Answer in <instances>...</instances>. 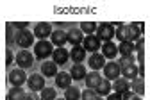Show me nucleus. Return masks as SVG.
Wrapping results in <instances>:
<instances>
[{
    "label": "nucleus",
    "mask_w": 150,
    "mask_h": 100,
    "mask_svg": "<svg viewBox=\"0 0 150 100\" xmlns=\"http://www.w3.org/2000/svg\"><path fill=\"white\" fill-rule=\"evenodd\" d=\"M115 32H116V29H115V25L112 23H107V22H102V23H98V27H97V38L100 39V41H111L112 38H115Z\"/></svg>",
    "instance_id": "nucleus-1"
},
{
    "label": "nucleus",
    "mask_w": 150,
    "mask_h": 100,
    "mask_svg": "<svg viewBox=\"0 0 150 100\" xmlns=\"http://www.w3.org/2000/svg\"><path fill=\"white\" fill-rule=\"evenodd\" d=\"M54 52V47H52V41H47V39H41L34 45V55L38 59H47L48 55H52Z\"/></svg>",
    "instance_id": "nucleus-2"
},
{
    "label": "nucleus",
    "mask_w": 150,
    "mask_h": 100,
    "mask_svg": "<svg viewBox=\"0 0 150 100\" xmlns=\"http://www.w3.org/2000/svg\"><path fill=\"white\" fill-rule=\"evenodd\" d=\"M14 41H16V45H20L22 47V50H27L30 45H34V34L30 32V30H18L16 32V36H14Z\"/></svg>",
    "instance_id": "nucleus-3"
},
{
    "label": "nucleus",
    "mask_w": 150,
    "mask_h": 100,
    "mask_svg": "<svg viewBox=\"0 0 150 100\" xmlns=\"http://www.w3.org/2000/svg\"><path fill=\"white\" fill-rule=\"evenodd\" d=\"M14 61H16L18 68L27 70V68H30L32 63H34V54H30L29 50H20V52L14 55Z\"/></svg>",
    "instance_id": "nucleus-4"
},
{
    "label": "nucleus",
    "mask_w": 150,
    "mask_h": 100,
    "mask_svg": "<svg viewBox=\"0 0 150 100\" xmlns=\"http://www.w3.org/2000/svg\"><path fill=\"white\" fill-rule=\"evenodd\" d=\"M82 48H84L86 52L95 54V52H98V48H102V41L97 38V34L86 36V38H84V41H82Z\"/></svg>",
    "instance_id": "nucleus-5"
},
{
    "label": "nucleus",
    "mask_w": 150,
    "mask_h": 100,
    "mask_svg": "<svg viewBox=\"0 0 150 100\" xmlns=\"http://www.w3.org/2000/svg\"><path fill=\"white\" fill-rule=\"evenodd\" d=\"M32 34H34V38L40 39V41H41V39H47V38L52 36V25L48 22H40V23H36Z\"/></svg>",
    "instance_id": "nucleus-6"
},
{
    "label": "nucleus",
    "mask_w": 150,
    "mask_h": 100,
    "mask_svg": "<svg viewBox=\"0 0 150 100\" xmlns=\"http://www.w3.org/2000/svg\"><path fill=\"white\" fill-rule=\"evenodd\" d=\"M102 70H104V75H105L107 81H116V79L120 77V73H122L120 65H118V63H115V61L105 63V66H104Z\"/></svg>",
    "instance_id": "nucleus-7"
},
{
    "label": "nucleus",
    "mask_w": 150,
    "mask_h": 100,
    "mask_svg": "<svg viewBox=\"0 0 150 100\" xmlns=\"http://www.w3.org/2000/svg\"><path fill=\"white\" fill-rule=\"evenodd\" d=\"M7 79H9V82H11L13 86H18V88H20V86L27 81V73H25V70H22V68H14V70L9 72Z\"/></svg>",
    "instance_id": "nucleus-8"
},
{
    "label": "nucleus",
    "mask_w": 150,
    "mask_h": 100,
    "mask_svg": "<svg viewBox=\"0 0 150 100\" xmlns=\"http://www.w3.org/2000/svg\"><path fill=\"white\" fill-rule=\"evenodd\" d=\"M27 84H29V88H30V91H41L43 88H45V77L41 75V73H32L29 79H27Z\"/></svg>",
    "instance_id": "nucleus-9"
},
{
    "label": "nucleus",
    "mask_w": 150,
    "mask_h": 100,
    "mask_svg": "<svg viewBox=\"0 0 150 100\" xmlns=\"http://www.w3.org/2000/svg\"><path fill=\"white\" fill-rule=\"evenodd\" d=\"M66 39H68V43H70V45L77 47V45H82V41H84V34H82L81 29L73 27V29H70V30L66 32Z\"/></svg>",
    "instance_id": "nucleus-10"
},
{
    "label": "nucleus",
    "mask_w": 150,
    "mask_h": 100,
    "mask_svg": "<svg viewBox=\"0 0 150 100\" xmlns=\"http://www.w3.org/2000/svg\"><path fill=\"white\" fill-rule=\"evenodd\" d=\"M88 65H89V68H91L93 72H98V70H102V68L105 66V57H104L102 54L95 52V54H91V55H89Z\"/></svg>",
    "instance_id": "nucleus-11"
},
{
    "label": "nucleus",
    "mask_w": 150,
    "mask_h": 100,
    "mask_svg": "<svg viewBox=\"0 0 150 100\" xmlns=\"http://www.w3.org/2000/svg\"><path fill=\"white\" fill-rule=\"evenodd\" d=\"M52 57H54V63L59 66V65H64L68 59H70V52H68L64 47H59V48H54Z\"/></svg>",
    "instance_id": "nucleus-12"
},
{
    "label": "nucleus",
    "mask_w": 150,
    "mask_h": 100,
    "mask_svg": "<svg viewBox=\"0 0 150 100\" xmlns=\"http://www.w3.org/2000/svg\"><path fill=\"white\" fill-rule=\"evenodd\" d=\"M102 55L105 59H115L118 55V45H115L112 41H105L102 43Z\"/></svg>",
    "instance_id": "nucleus-13"
},
{
    "label": "nucleus",
    "mask_w": 150,
    "mask_h": 100,
    "mask_svg": "<svg viewBox=\"0 0 150 100\" xmlns=\"http://www.w3.org/2000/svg\"><path fill=\"white\" fill-rule=\"evenodd\" d=\"M70 59L75 65H81L84 61V59H86V50L82 48V45H77V47H73L70 50Z\"/></svg>",
    "instance_id": "nucleus-14"
},
{
    "label": "nucleus",
    "mask_w": 150,
    "mask_h": 100,
    "mask_svg": "<svg viewBox=\"0 0 150 100\" xmlns=\"http://www.w3.org/2000/svg\"><path fill=\"white\" fill-rule=\"evenodd\" d=\"M112 89H115V93L123 95V93L130 91V82L127 81V79H123V77H118L116 81H112Z\"/></svg>",
    "instance_id": "nucleus-15"
},
{
    "label": "nucleus",
    "mask_w": 150,
    "mask_h": 100,
    "mask_svg": "<svg viewBox=\"0 0 150 100\" xmlns=\"http://www.w3.org/2000/svg\"><path fill=\"white\" fill-rule=\"evenodd\" d=\"M71 75L70 73H66V72H59L57 75H55V86L57 88H63V89H66V88H70L71 86Z\"/></svg>",
    "instance_id": "nucleus-16"
},
{
    "label": "nucleus",
    "mask_w": 150,
    "mask_h": 100,
    "mask_svg": "<svg viewBox=\"0 0 150 100\" xmlns=\"http://www.w3.org/2000/svg\"><path fill=\"white\" fill-rule=\"evenodd\" d=\"M86 86H88V89H97L98 88V84L102 82V75L98 73V72H91V73H88L86 75Z\"/></svg>",
    "instance_id": "nucleus-17"
},
{
    "label": "nucleus",
    "mask_w": 150,
    "mask_h": 100,
    "mask_svg": "<svg viewBox=\"0 0 150 100\" xmlns=\"http://www.w3.org/2000/svg\"><path fill=\"white\" fill-rule=\"evenodd\" d=\"M70 75H71L73 81H82V79H86V75H88L86 66H84L82 63H81V65H73L71 70H70Z\"/></svg>",
    "instance_id": "nucleus-18"
},
{
    "label": "nucleus",
    "mask_w": 150,
    "mask_h": 100,
    "mask_svg": "<svg viewBox=\"0 0 150 100\" xmlns=\"http://www.w3.org/2000/svg\"><path fill=\"white\" fill-rule=\"evenodd\" d=\"M41 73L43 77H55L59 72H57V65H55L54 61H45L41 65Z\"/></svg>",
    "instance_id": "nucleus-19"
},
{
    "label": "nucleus",
    "mask_w": 150,
    "mask_h": 100,
    "mask_svg": "<svg viewBox=\"0 0 150 100\" xmlns=\"http://www.w3.org/2000/svg\"><path fill=\"white\" fill-rule=\"evenodd\" d=\"M50 39H52V45H57V48L66 45V41H68L66 39V30H52Z\"/></svg>",
    "instance_id": "nucleus-20"
},
{
    "label": "nucleus",
    "mask_w": 150,
    "mask_h": 100,
    "mask_svg": "<svg viewBox=\"0 0 150 100\" xmlns=\"http://www.w3.org/2000/svg\"><path fill=\"white\" fill-rule=\"evenodd\" d=\"M130 89H132L134 95L143 96V93H145V81H143V77L138 75L136 79H132V82H130Z\"/></svg>",
    "instance_id": "nucleus-21"
},
{
    "label": "nucleus",
    "mask_w": 150,
    "mask_h": 100,
    "mask_svg": "<svg viewBox=\"0 0 150 100\" xmlns=\"http://www.w3.org/2000/svg\"><path fill=\"white\" fill-rule=\"evenodd\" d=\"M139 73H138V66L136 65H129L125 68H122V77L127 79V81H132V79H136Z\"/></svg>",
    "instance_id": "nucleus-22"
},
{
    "label": "nucleus",
    "mask_w": 150,
    "mask_h": 100,
    "mask_svg": "<svg viewBox=\"0 0 150 100\" xmlns=\"http://www.w3.org/2000/svg\"><path fill=\"white\" fill-rule=\"evenodd\" d=\"M111 88H112L111 81H107V79H102V82L98 84V88H97L95 91H97L98 96H107V95L111 93Z\"/></svg>",
    "instance_id": "nucleus-23"
},
{
    "label": "nucleus",
    "mask_w": 150,
    "mask_h": 100,
    "mask_svg": "<svg viewBox=\"0 0 150 100\" xmlns=\"http://www.w3.org/2000/svg\"><path fill=\"white\" fill-rule=\"evenodd\" d=\"M134 50H136V47H134V43H130V41H125V43H120L118 45V54H122V57L132 55Z\"/></svg>",
    "instance_id": "nucleus-24"
},
{
    "label": "nucleus",
    "mask_w": 150,
    "mask_h": 100,
    "mask_svg": "<svg viewBox=\"0 0 150 100\" xmlns=\"http://www.w3.org/2000/svg\"><path fill=\"white\" fill-rule=\"evenodd\" d=\"M64 98L66 100H81V89L75 88V86H70L64 89Z\"/></svg>",
    "instance_id": "nucleus-25"
},
{
    "label": "nucleus",
    "mask_w": 150,
    "mask_h": 100,
    "mask_svg": "<svg viewBox=\"0 0 150 100\" xmlns=\"http://www.w3.org/2000/svg\"><path fill=\"white\" fill-rule=\"evenodd\" d=\"M23 96H25V91L18 86L11 88L9 93H7V100H23Z\"/></svg>",
    "instance_id": "nucleus-26"
},
{
    "label": "nucleus",
    "mask_w": 150,
    "mask_h": 100,
    "mask_svg": "<svg viewBox=\"0 0 150 100\" xmlns=\"http://www.w3.org/2000/svg\"><path fill=\"white\" fill-rule=\"evenodd\" d=\"M97 23L95 22H82L81 23V30H82V34H86V36H91V34H95L97 32Z\"/></svg>",
    "instance_id": "nucleus-27"
},
{
    "label": "nucleus",
    "mask_w": 150,
    "mask_h": 100,
    "mask_svg": "<svg viewBox=\"0 0 150 100\" xmlns=\"http://www.w3.org/2000/svg\"><path fill=\"white\" fill-rule=\"evenodd\" d=\"M55 88H43L41 89V100H55Z\"/></svg>",
    "instance_id": "nucleus-28"
},
{
    "label": "nucleus",
    "mask_w": 150,
    "mask_h": 100,
    "mask_svg": "<svg viewBox=\"0 0 150 100\" xmlns=\"http://www.w3.org/2000/svg\"><path fill=\"white\" fill-rule=\"evenodd\" d=\"M97 96H98V95H97L95 89H86V91L81 93V98H82V100H95Z\"/></svg>",
    "instance_id": "nucleus-29"
},
{
    "label": "nucleus",
    "mask_w": 150,
    "mask_h": 100,
    "mask_svg": "<svg viewBox=\"0 0 150 100\" xmlns=\"http://www.w3.org/2000/svg\"><path fill=\"white\" fill-rule=\"evenodd\" d=\"M118 65H120V68H125L129 65H134V55H125V57H122Z\"/></svg>",
    "instance_id": "nucleus-30"
},
{
    "label": "nucleus",
    "mask_w": 150,
    "mask_h": 100,
    "mask_svg": "<svg viewBox=\"0 0 150 100\" xmlns=\"http://www.w3.org/2000/svg\"><path fill=\"white\" fill-rule=\"evenodd\" d=\"M134 47H136V50H138V52L145 50V39H143V36H141L139 39H136V41H134Z\"/></svg>",
    "instance_id": "nucleus-31"
},
{
    "label": "nucleus",
    "mask_w": 150,
    "mask_h": 100,
    "mask_svg": "<svg viewBox=\"0 0 150 100\" xmlns=\"http://www.w3.org/2000/svg\"><path fill=\"white\" fill-rule=\"evenodd\" d=\"M27 25H29L27 22H16V23H13V27H14V29H20V30H25V29H27Z\"/></svg>",
    "instance_id": "nucleus-32"
},
{
    "label": "nucleus",
    "mask_w": 150,
    "mask_h": 100,
    "mask_svg": "<svg viewBox=\"0 0 150 100\" xmlns=\"http://www.w3.org/2000/svg\"><path fill=\"white\" fill-rule=\"evenodd\" d=\"M11 63H13V52H11V50L7 48V50H6V65L9 66Z\"/></svg>",
    "instance_id": "nucleus-33"
},
{
    "label": "nucleus",
    "mask_w": 150,
    "mask_h": 100,
    "mask_svg": "<svg viewBox=\"0 0 150 100\" xmlns=\"http://www.w3.org/2000/svg\"><path fill=\"white\" fill-rule=\"evenodd\" d=\"M23 100H40V98H38V95H36L34 91H30V93H25Z\"/></svg>",
    "instance_id": "nucleus-34"
},
{
    "label": "nucleus",
    "mask_w": 150,
    "mask_h": 100,
    "mask_svg": "<svg viewBox=\"0 0 150 100\" xmlns=\"http://www.w3.org/2000/svg\"><path fill=\"white\" fill-rule=\"evenodd\" d=\"M105 100H122V95L120 93H109Z\"/></svg>",
    "instance_id": "nucleus-35"
},
{
    "label": "nucleus",
    "mask_w": 150,
    "mask_h": 100,
    "mask_svg": "<svg viewBox=\"0 0 150 100\" xmlns=\"http://www.w3.org/2000/svg\"><path fill=\"white\" fill-rule=\"evenodd\" d=\"M143 55H145V50L138 52V61H139V65H143Z\"/></svg>",
    "instance_id": "nucleus-36"
},
{
    "label": "nucleus",
    "mask_w": 150,
    "mask_h": 100,
    "mask_svg": "<svg viewBox=\"0 0 150 100\" xmlns=\"http://www.w3.org/2000/svg\"><path fill=\"white\" fill-rule=\"evenodd\" d=\"M129 100H143V96H138V95H132Z\"/></svg>",
    "instance_id": "nucleus-37"
},
{
    "label": "nucleus",
    "mask_w": 150,
    "mask_h": 100,
    "mask_svg": "<svg viewBox=\"0 0 150 100\" xmlns=\"http://www.w3.org/2000/svg\"><path fill=\"white\" fill-rule=\"evenodd\" d=\"M95 100H104V98H102V96H97V98H95Z\"/></svg>",
    "instance_id": "nucleus-38"
},
{
    "label": "nucleus",
    "mask_w": 150,
    "mask_h": 100,
    "mask_svg": "<svg viewBox=\"0 0 150 100\" xmlns=\"http://www.w3.org/2000/svg\"><path fill=\"white\" fill-rule=\"evenodd\" d=\"M55 100H66V98H64V96H63V98H55Z\"/></svg>",
    "instance_id": "nucleus-39"
}]
</instances>
